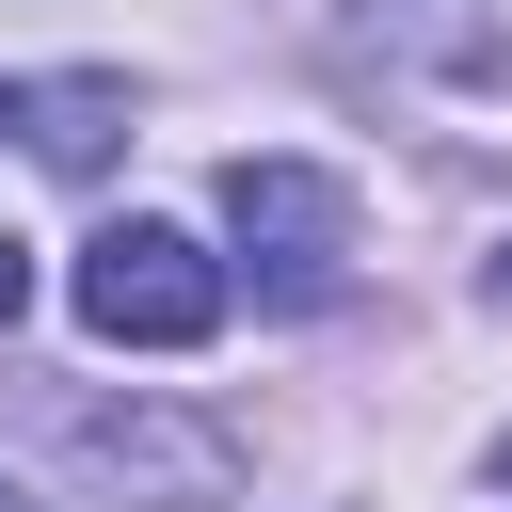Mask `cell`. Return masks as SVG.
Segmentation results:
<instances>
[{
	"instance_id": "obj_5",
	"label": "cell",
	"mask_w": 512,
	"mask_h": 512,
	"mask_svg": "<svg viewBox=\"0 0 512 512\" xmlns=\"http://www.w3.org/2000/svg\"><path fill=\"white\" fill-rule=\"evenodd\" d=\"M0 512H32V496H0Z\"/></svg>"
},
{
	"instance_id": "obj_2",
	"label": "cell",
	"mask_w": 512,
	"mask_h": 512,
	"mask_svg": "<svg viewBox=\"0 0 512 512\" xmlns=\"http://www.w3.org/2000/svg\"><path fill=\"white\" fill-rule=\"evenodd\" d=\"M224 224H240V256H256L288 304H320V288L352 272V192H336L320 160H224Z\"/></svg>"
},
{
	"instance_id": "obj_1",
	"label": "cell",
	"mask_w": 512,
	"mask_h": 512,
	"mask_svg": "<svg viewBox=\"0 0 512 512\" xmlns=\"http://www.w3.org/2000/svg\"><path fill=\"white\" fill-rule=\"evenodd\" d=\"M80 320L112 352H192V336H224V256H192L176 224H96L80 240Z\"/></svg>"
},
{
	"instance_id": "obj_3",
	"label": "cell",
	"mask_w": 512,
	"mask_h": 512,
	"mask_svg": "<svg viewBox=\"0 0 512 512\" xmlns=\"http://www.w3.org/2000/svg\"><path fill=\"white\" fill-rule=\"evenodd\" d=\"M16 304H32V256H16V240H0V320H16Z\"/></svg>"
},
{
	"instance_id": "obj_4",
	"label": "cell",
	"mask_w": 512,
	"mask_h": 512,
	"mask_svg": "<svg viewBox=\"0 0 512 512\" xmlns=\"http://www.w3.org/2000/svg\"><path fill=\"white\" fill-rule=\"evenodd\" d=\"M0 128H16V96H0Z\"/></svg>"
}]
</instances>
